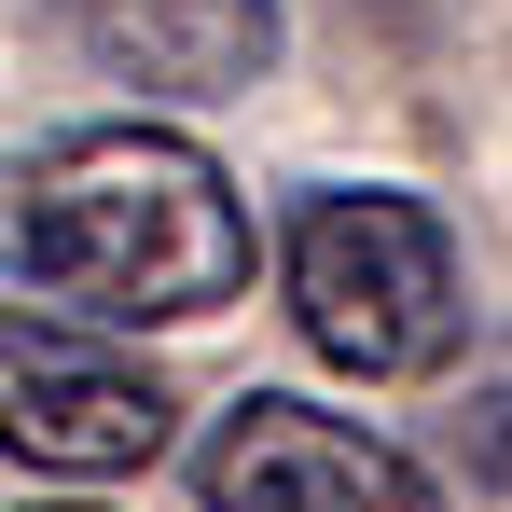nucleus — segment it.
Here are the masks:
<instances>
[{
  "label": "nucleus",
  "instance_id": "obj_2",
  "mask_svg": "<svg viewBox=\"0 0 512 512\" xmlns=\"http://www.w3.org/2000/svg\"><path fill=\"white\" fill-rule=\"evenodd\" d=\"M277 291H291V333L360 388L443 374L471 333V277H457L443 208L388 194V180H305L277 222Z\"/></svg>",
  "mask_w": 512,
  "mask_h": 512
},
{
  "label": "nucleus",
  "instance_id": "obj_5",
  "mask_svg": "<svg viewBox=\"0 0 512 512\" xmlns=\"http://www.w3.org/2000/svg\"><path fill=\"white\" fill-rule=\"evenodd\" d=\"M56 28L139 97H250L277 70V0H56Z\"/></svg>",
  "mask_w": 512,
  "mask_h": 512
},
{
  "label": "nucleus",
  "instance_id": "obj_1",
  "mask_svg": "<svg viewBox=\"0 0 512 512\" xmlns=\"http://www.w3.org/2000/svg\"><path fill=\"white\" fill-rule=\"evenodd\" d=\"M0 263L42 319L180 333L250 291V208L180 125H70L0 180Z\"/></svg>",
  "mask_w": 512,
  "mask_h": 512
},
{
  "label": "nucleus",
  "instance_id": "obj_6",
  "mask_svg": "<svg viewBox=\"0 0 512 512\" xmlns=\"http://www.w3.org/2000/svg\"><path fill=\"white\" fill-rule=\"evenodd\" d=\"M457 471H471V499L512 512V374H499V388H471V416H457Z\"/></svg>",
  "mask_w": 512,
  "mask_h": 512
},
{
  "label": "nucleus",
  "instance_id": "obj_4",
  "mask_svg": "<svg viewBox=\"0 0 512 512\" xmlns=\"http://www.w3.org/2000/svg\"><path fill=\"white\" fill-rule=\"evenodd\" d=\"M194 499L208 512H443V485H429L388 429L333 416V402H305V388H250V402H222L208 443H194Z\"/></svg>",
  "mask_w": 512,
  "mask_h": 512
},
{
  "label": "nucleus",
  "instance_id": "obj_3",
  "mask_svg": "<svg viewBox=\"0 0 512 512\" xmlns=\"http://www.w3.org/2000/svg\"><path fill=\"white\" fill-rule=\"evenodd\" d=\"M167 374L153 360H125L111 333L84 319H42V305H14L0 319V457H28V471H153L167 457Z\"/></svg>",
  "mask_w": 512,
  "mask_h": 512
},
{
  "label": "nucleus",
  "instance_id": "obj_7",
  "mask_svg": "<svg viewBox=\"0 0 512 512\" xmlns=\"http://www.w3.org/2000/svg\"><path fill=\"white\" fill-rule=\"evenodd\" d=\"M28 512H97V499H28Z\"/></svg>",
  "mask_w": 512,
  "mask_h": 512
}]
</instances>
